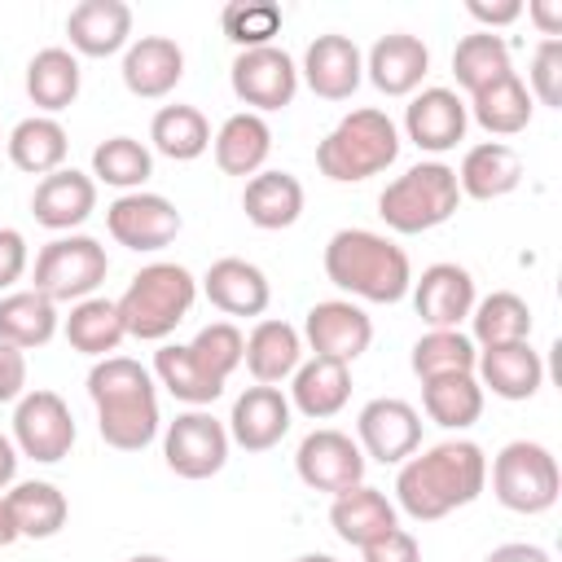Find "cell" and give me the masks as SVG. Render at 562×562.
<instances>
[{
    "instance_id": "bcb514c9",
    "label": "cell",
    "mask_w": 562,
    "mask_h": 562,
    "mask_svg": "<svg viewBox=\"0 0 562 562\" xmlns=\"http://www.w3.org/2000/svg\"><path fill=\"white\" fill-rule=\"evenodd\" d=\"M189 351L198 356V364H202L211 378L228 382L233 369H237L241 356H246V338H241V329H237L233 321H211V325H202V329L193 334Z\"/></svg>"
},
{
    "instance_id": "6f0895ef",
    "label": "cell",
    "mask_w": 562,
    "mask_h": 562,
    "mask_svg": "<svg viewBox=\"0 0 562 562\" xmlns=\"http://www.w3.org/2000/svg\"><path fill=\"white\" fill-rule=\"evenodd\" d=\"M127 562H167L162 553H136V558H127Z\"/></svg>"
},
{
    "instance_id": "60d3db41",
    "label": "cell",
    "mask_w": 562,
    "mask_h": 562,
    "mask_svg": "<svg viewBox=\"0 0 562 562\" xmlns=\"http://www.w3.org/2000/svg\"><path fill=\"white\" fill-rule=\"evenodd\" d=\"M149 140H154V149L162 154V158H171V162H193V158H202L206 149H211V123H206V114L198 110V105H162L158 114H154V123H149Z\"/></svg>"
},
{
    "instance_id": "7bdbcfd3",
    "label": "cell",
    "mask_w": 562,
    "mask_h": 562,
    "mask_svg": "<svg viewBox=\"0 0 562 562\" xmlns=\"http://www.w3.org/2000/svg\"><path fill=\"white\" fill-rule=\"evenodd\" d=\"M474 364H479V347L461 329H426L413 342V373L422 382L448 378V373H474Z\"/></svg>"
},
{
    "instance_id": "277c9868",
    "label": "cell",
    "mask_w": 562,
    "mask_h": 562,
    "mask_svg": "<svg viewBox=\"0 0 562 562\" xmlns=\"http://www.w3.org/2000/svg\"><path fill=\"white\" fill-rule=\"evenodd\" d=\"M395 158H400V127L373 105L342 114L316 145V167L334 184L369 180V176L386 171Z\"/></svg>"
},
{
    "instance_id": "f6af8a7d",
    "label": "cell",
    "mask_w": 562,
    "mask_h": 562,
    "mask_svg": "<svg viewBox=\"0 0 562 562\" xmlns=\"http://www.w3.org/2000/svg\"><path fill=\"white\" fill-rule=\"evenodd\" d=\"M220 26L237 48H268L281 35V9L272 0H233L224 4Z\"/></svg>"
},
{
    "instance_id": "11a10c76",
    "label": "cell",
    "mask_w": 562,
    "mask_h": 562,
    "mask_svg": "<svg viewBox=\"0 0 562 562\" xmlns=\"http://www.w3.org/2000/svg\"><path fill=\"white\" fill-rule=\"evenodd\" d=\"M13 479H18V448H13L9 435H0V492H4Z\"/></svg>"
},
{
    "instance_id": "e0dca14e",
    "label": "cell",
    "mask_w": 562,
    "mask_h": 562,
    "mask_svg": "<svg viewBox=\"0 0 562 562\" xmlns=\"http://www.w3.org/2000/svg\"><path fill=\"white\" fill-rule=\"evenodd\" d=\"M290 422H294L290 395H281V386H259L255 382L233 400L228 439L246 452H268L290 435Z\"/></svg>"
},
{
    "instance_id": "681fc988",
    "label": "cell",
    "mask_w": 562,
    "mask_h": 562,
    "mask_svg": "<svg viewBox=\"0 0 562 562\" xmlns=\"http://www.w3.org/2000/svg\"><path fill=\"white\" fill-rule=\"evenodd\" d=\"M26 395V351L0 342V404H18Z\"/></svg>"
},
{
    "instance_id": "5bb4252c",
    "label": "cell",
    "mask_w": 562,
    "mask_h": 562,
    "mask_svg": "<svg viewBox=\"0 0 562 562\" xmlns=\"http://www.w3.org/2000/svg\"><path fill=\"white\" fill-rule=\"evenodd\" d=\"M294 470L312 492L338 496V492L364 483V452H360V443L351 435L321 426V430L303 435V443L294 452Z\"/></svg>"
},
{
    "instance_id": "1f68e13d",
    "label": "cell",
    "mask_w": 562,
    "mask_h": 562,
    "mask_svg": "<svg viewBox=\"0 0 562 562\" xmlns=\"http://www.w3.org/2000/svg\"><path fill=\"white\" fill-rule=\"evenodd\" d=\"M4 145H9V162H13L18 171H26V176H53V171H61L66 149H70L66 127H61L53 114H31V119H22V123L4 136Z\"/></svg>"
},
{
    "instance_id": "f907efd6",
    "label": "cell",
    "mask_w": 562,
    "mask_h": 562,
    "mask_svg": "<svg viewBox=\"0 0 562 562\" xmlns=\"http://www.w3.org/2000/svg\"><path fill=\"white\" fill-rule=\"evenodd\" d=\"M31 263V250H26V237L18 228H0V290L18 285L22 272Z\"/></svg>"
},
{
    "instance_id": "d4e9b609",
    "label": "cell",
    "mask_w": 562,
    "mask_h": 562,
    "mask_svg": "<svg viewBox=\"0 0 562 562\" xmlns=\"http://www.w3.org/2000/svg\"><path fill=\"white\" fill-rule=\"evenodd\" d=\"M474 378L483 391L501 400H531L544 386V360L531 342H505V347H483Z\"/></svg>"
},
{
    "instance_id": "7dc6e473",
    "label": "cell",
    "mask_w": 562,
    "mask_h": 562,
    "mask_svg": "<svg viewBox=\"0 0 562 562\" xmlns=\"http://www.w3.org/2000/svg\"><path fill=\"white\" fill-rule=\"evenodd\" d=\"M527 92L531 101L558 110L562 105V40H540L531 53V70H527Z\"/></svg>"
},
{
    "instance_id": "816d5d0a",
    "label": "cell",
    "mask_w": 562,
    "mask_h": 562,
    "mask_svg": "<svg viewBox=\"0 0 562 562\" xmlns=\"http://www.w3.org/2000/svg\"><path fill=\"white\" fill-rule=\"evenodd\" d=\"M465 13H470L474 22H483L487 31H496V26H509V22H518V18H522V4H518V0H501V4H487V0H470V4H465Z\"/></svg>"
},
{
    "instance_id": "9f6ffc18",
    "label": "cell",
    "mask_w": 562,
    "mask_h": 562,
    "mask_svg": "<svg viewBox=\"0 0 562 562\" xmlns=\"http://www.w3.org/2000/svg\"><path fill=\"white\" fill-rule=\"evenodd\" d=\"M13 540H22V536H18L13 514H9V501H4V492H0V549H9Z\"/></svg>"
},
{
    "instance_id": "d590c367",
    "label": "cell",
    "mask_w": 562,
    "mask_h": 562,
    "mask_svg": "<svg viewBox=\"0 0 562 562\" xmlns=\"http://www.w3.org/2000/svg\"><path fill=\"white\" fill-rule=\"evenodd\" d=\"M465 110L474 114V123H479L483 132H492V136H518V132L531 123L536 101H531L527 83H522V79H518V70H514V75H505V79L487 83L483 92H474Z\"/></svg>"
},
{
    "instance_id": "836d02e7",
    "label": "cell",
    "mask_w": 562,
    "mask_h": 562,
    "mask_svg": "<svg viewBox=\"0 0 562 562\" xmlns=\"http://www.w3.org/2000/svg\"><path fill=\"white\" fill-rule=\"evenodd\" d=\"M9 501V514H13V527L18 536L26 540H48L66 527L70 518V501L57 483L48 479H26V483H13V492H4Z\"/></svg>"
},
{
    "instance_id": "83f0119b",
    "label": "cell",
    "mask_w": 562,
    "mask_h": 562,
    "mask_svg": "<svg viewBox=\"0 0 562 562\" xmlns=\"http://www.w3.org/2000/svg\"><path fill=\"white\" fill-rule=\"evenodd\" d=\"M347 400H351V364L312 356L290 378V408H299L312 422H325V417L342 413Z\"/></svg>"
},
{
    "instance_id": "5b68a950",
    "label": "cell",
    "mask_w": 562,
    "mask_h": 562,
    "mask_svg": "<svg viewBox=\"0 0 562 562\" xmlns=\"http://www.w3.org/2000/svg\"><path fill=\"white\" fill-rule=\"evenodd\" d=\"M193 299H198L193 272H189L184 263H167V259H162V263H145V268L127 281L123 299H114V303H119V316H123L127 338L162 342V338L189 316Z\"/></svg>"
},
{
    "instance_id": "ffe728a7",
    "label": "cell",
    "mask_w": 562,
    "mask_h": 562,
    "mask_svg": "<svg viewBox=\"0 0 562 562\" xmlns=\"http://www.w3.org/2000/svg\"><path fill=\"white\" fill-rule=\"evenodd\" d=\"M426 70H430V48H426L417 35H408V31L382 35V40L369 48V57H364L369 83H373L378 92H386V97H413V92L422 88Z\"/></svg>"
},
{
    "instance_id": "2e32d148",
    "label": "cell",
    "mask_w": 562,
    "mask_h": 562,
    "mask_svg": "<svg viewBox=\"0 0 562 562\" xmlns=\"http://www.w3.org/2000/svg\"><path fill=\"white\" fill-rule=\"evenodd\" d=\"M465 127H470V110H465V101L452 88H439V83L435 88H422L404 105V132L426 154L457 149L465 140Z\"/></svg>"
},
{
    "instance_id": "e575fe53",
    "label": "cell",
    "mask_w": 562,
    "mask_h": 562,
    "mask_svg": "<svg viewBox=\"0 0 562 562\" xmlns=\"http://www.w3.org/2000/svg\"><path fill=\"white\" fill-rule=\"evenodd\" d=\"M79 57L70 48H40L31 61H26V97L44 110V114H57L66 105H75L79 97Z\"/></svg>"
},
{
    "instance_id": "7a4b0ae2",
    "label": "cell",
    "mask_w": 562,
    "mask_h": 562,
    "mask_svg": "<svg viewBox=\"0 0 562 562\" xmlns=\"http://www.w3.org/2000/svg\"><path fill=\"white\" fill-rule=\"evenodd\" d=\"M88 395L97 404V430L119 452H140L154 443L158 417V382L132 356H105L88 373Z\"/></svg>"
},
{
    "instance_id": "f546056e",
    "label": "cell",
    "mask_w": 562,
    "mask_h": 562,
    "mask_svg": "<svg viewBox=\"0 0 562 562\" xmlns=\"http://www.w3.org/2000/svg\"><path fill=\"white\" fill-rule=\"evenodd\" d=\"M211 145H215V167L224 176H259L272 154V127L263 123V114L241 110L220 123Z\"/></svg>"
},
{
    "instance_id": "d6a6232c",
    "label": "cell",
    "mask_w": 562,
    "mask_h": 562,
    "mask_svg": "<svg viewBox=\"0 0 562 562\" xmlns=\"http://www.w3.org/2000/svg\"><path fill=\"white\" fill-rule=\"evenodd\" d=\"M61 334H66V342H70L75 351H83V356H92V360L114 356L119 342L127 338L123 316H119V303H114V299H101V294L70 303V316L61 321Z\"/></svg>"
},
{
    "instance_id": "b9f144b4",
    "label": "cell",
    "mask_w": 562,
    "mask_h": 562,
    "mask_svg": "<svg viewBox=\"0 0 562 562\" xmlns=\"http://www.w3.org/2000/svg\"><path fill=\"white\" fill-rule=\"evenodd\" d=\"M470 329L479 347H505V342H527L531 338V307L514 290H492L487 299H474Z\"/></svg>"
},
{
    "instance_id": "8992f818",
    "label": "cell",
    "mask_w": 562,
    "mask_h": 562,
    "mask_svg": "<svg viewBox=\"0 0 562 562\" xmlns=\"http://www.w3.org/2000/svg\"><path fill=\"white\" fill-rule=\"evenodd\" d=\"M457 206H461V189L448 162H417L378 193V215L386 220V228L404 237L448 224Z\"/></svg>"
},
{
    "instance_id": "f35d334b",
    "label": "cell",
    "mask_w": 562,
    "mask_h": 562,
    "mask_svg": "<svg viewBox=\"0 0 562 562\" xmlns=\"http://www.w3.org/2000/svg\"><path fill=\"white\" fill-rule=\"evenodd\" d=\"M57 303H48L35 290H9L0 299V342H13L22 351L53 342L57 334Z\"/></svg>"
},
{
    "instance_id": "8fae6325",
    "label": "cell",
    "mask_w": 562,
    "mask_h": 562,
    "mask_svg": "<svg viewBox=\"0 0 562 562\" xmlns=\"http://www.w3.org/2000/svg\"><path fill=\"white\" fill-rule=\"evenodd\" d=\"M180 224H184V220H180L176 202L162 198V193H145V189L119 193V198L105 206V228H110V237H114L119 246L136 250V255H149V250L171 246L176 233H180Z\"/></svg>"
},
{
    "instance_id": "91938a15",
    "label": "cell",
    "mask_w": 562,
    "mask_h": 562,
    "mask_svg": "<svg viewBox=\"0 0 562 562\" xmlns=\"http://www.w3.org/2000/svg\"><path fill=\"white\" fill-rule=\"evenodd\" d=\"M0 140H4V136H0Z\"/></svg>"
},
{
    "instance_id": "9c48e42d",
    "label": "cell",
    "mask_w": 562,
    "mask_h": 562,
    "mask_svg": "<svg viewBox=\"0 0 562 562\" xmlns=\"http://www.w3.org/2000/svg\"><path fill=\"white\" fill-rule=\"evenodd\" d=\"M13 448L31 461H61L75 448V417L57 391H26L13 404Z\"/></svg>"
},
{
    "instance_id": "4dcf8cb0",
    "label": "cell",
    "mask_w": 562,
    "mask_h": 562,
    "mask_svg": "<svg viewBox=\"0 0 562 562\" xmlns=\"http://www.w3.org/2000/svg\"><path fill=\"white\" fill-rule=\"evenodd\" d=\"M241 211L263 233L290 228L303 215V184H299V176H290V171H259V176H250L246 189H241Z\"/></svg>"
},
{
    "instance_id": "ab89813d",
    "label": "cell",
    "mask_w": 562,
    "mask_h": 562,
    "mask_svg": "<svg viewBox=\"0 0 562 562\" xmlns=\"http://www.w3.org/2000/svg\"><path fill=\"white\" fill-rule=\"evenodd\" d=\"M452 75L457 83L474 97L483 92L487 83L514 75V57H509V44L496 35V31H474V35H461L457 48H452Z\"/></svg>"
},
{
    "instance_id": "9a60e30c",
    "label": "cell",
    "mask_w": 562,
    "mask_h": 562,
    "mask_svg": "<svg viewBox=\"0 0 562 562\" xmlns=\"http://www.w3.org/2000/svg\"><path fill=\"white\" fill-rule=\"evenodd\" d=\"M303 338L312 347V356H325V360H338V364H351L369 351L373 342V321L360 303L351 299H325V303H312L307 316H303Z\"/></svg>"
},
{
    "instance_id": "f5cc1de1",
    "label": "cell",
    "mask_w": 562,
    "mask_h": 562,
    "mask_svg": "<svg viewBox=\"0 0 562 562\" xmlns=\"http://www.w3.org/2000/svg\"><path fill=\"white\" fill-rule=\"evenodd\" d=\"M527 18L540 26L544 40H558L562 35V4L558 0H531L527 4Z\"/></svg>"
},
{
    "instance_id": "c3c4849f",
    "label": "cell",
    "mask_w": 562,
    "mask_h": 562,
    "mask_svg": "<svg viewBox=\"0 0 562 562\" xmlns=\"http://www.w3.org/2000/svg\"><path fill=\"white\" fill-rule=\"evenodd\" d=\"M360 553H364V562H422V544H417V536L404 531V527H391L386 536H378V540L364 544Z\"/></svg>"
},
{
    "instance_id": "680465c9",
    "label": "cell",
    "mask_w": 562,
    "mask_h": 562,
    "mask_svg": "<svg viewBox=\"0 0 562 562\" xmlns=\"http://www.w3.org/2000/svg\"><path fill=\"white\" fill-rule=\"evenodd\" d=\"M299 562H334V558H329V553H303Z\"/></svg>"
},
{
    "instance_id": "ee69618b",
    "label": "cell",
    "mask_w": 562,
    "mask_h": 562,
    "mask_svg": "<svg viewBox=\"0 0 562 562\" xmlns=\"http://www.w3.org/2000/svg\"><path fill=\"white\" fill-rule=\"evenodd\" d=\"M92 176L123 193H136L154 176V154L136 136H110L92 149Z\"/></svg>"
},
{
    "instance_id": "db71d44e",
    "label": "cell",
    "mask_w": 562,
    "mask_h": 562,
    "mask_svg": "<svg viewBox=\"0 0 562 562\" xmlns=\"http://www.w3.org/2000/svg\"><path fill=\"white\" fill-rule=\"evenodd\" d=\"M487 562H553V558H549V549H540V544L509 540V544H496V549L487 553Z\"/></svg>"
},
{
    "instance_id": "ba28073f",
    "label": "cell",
    "mask_w": 562,
    "mask_h": 562,
    "mask_svg": "<svg viewBox=\"0 0 562 562\" xmlns=\"http://www.w3.org/2000/svg\"><path fill=\"white\" fill-rule=\"evenodd\" d=\"M110 272V255L97 237L70 233V237H53L40 255H35V294H44L48 303H79L92 299L97 285Z\"/></svg>"
},
{
    "instance_id": "52a82bcc",
    "label": "cell",
    "mask_w": 562,
    "mask_h": 562,
    "mask_svg": "<svg viewBox=\"0 0 562 562\" xmlns=\"http://www.w3.org/2000/svg\"><path fill=\"white\" fill-rule=\"evenodd\" d=\"M492 492L514 514H544L558 505V457L536 439H514L492 457Z\"/></svg>"
},
{
    "instance_id": "6da1fadb",
    "label": "cell",
    "mask_w": 562,
    "mask_h": 562,
    "mask_svg": "<svg viewBox=\"0 0 562 562\" xmlns=\"http://www.w3.org/2000/svg\"><path fill=\"white\" fill-rule=\"evenodd\" d=\"M487 487V457L474 439H443L426 452H413L395 474V501L408 518L435 522Z\"/></svg>"
},
{
    "instance_id": "d6986e66",
    "label": "cell",
    "mask_w": 562,
    "mask_h": 562,
    "mask_svg": "<svg viewBox=\"0 0 562 562\" xmlns=\"http://www.w3.org/2000/svg\"><path fill=\"white\" fill-rule=\"evenodd\" d=\"M413 307L430 329H457L474 312V277L461 263H430L413 281Z\"/></svg>"
},
{
    "instance_id": "ac0fdd59",
    "label": "cell",
    "mask_w": 562,
    "mask_h": 562,
    "mask_svg": "<svg viewBox=\"0 0 562 562\" xmlns=\"http://www.w3.org/2000/svg\"><path fill=\"white\" fill-rule=\"evenodd\" d=\"M299 75L307 79V88H312L321 101H347V97L360 88V79H364V53L356 48L351 35L329 31V35H316V40L307 44Z\"/></svg>"
},
{
    "instance_id": "44dd1931",
    "label": "cell",
    "mask_w": 562,
    "mask_h": 562,
    "mask_svg": "<svg viewBox=\"0 0 562 562\" xmlns=\"http://www.w3.org/2000/svg\"><path fill=\"white\" fill-rule=\"evenodd\" d=\"M66 35L79 57H114L132 44V9L123 0H79L66 13Z\"/></svg>"
},
{
    "instance_id": "30bf717a",
    "label": "cell",
    "mask_w": 562,
    "mask_h": 562,
    "mask_svg": "<svg viewBox=\"0 0 562 562\" xmlns=\"http://www.w3.org/2000/svg\"><path fill=\"white\" fill-rule=\"evenodd\" d=\"M228 443H233V439H228V426H224L220 417H211L206 408H189V413H180V417L167 426V435H162V457H167L171 474L198 483V479H211V474L224 470Z\"/></svg>"
},
{
    "instance_id": "8d00e7d4",
    "label": "cell",
    "mask_w": 562,
    "mask_h": 562,
    "mask_svg": "<svg viewBox=\"0 0 562 562\" xmlns=\"http://www.w3.org/2000/svg\"><path fill=\"white\" fill-rule=\"evenodd\" d=\"M154 382L167 386V391H171L180 404H189V408H202V404H211V400L224 395V382L211 378V373L198 364V356L189 351V342H162V347L154 351Z\"/></svg>"
},
{
    "instance_id": "484cf974",
    "label": "cell",
    "mask_w": 562,
    "mask_h": 562,
    "mask_svg": "<svg viewBox=\"0 0 562 562\" xmlns=\"http://www.w3.org/2000/svg\"><path fill=\"white\" fill-rule=\"evenodd\" d=\"M522 184V158L514 145L505 140H483V145H470L465 158H461V171H457V189L461 198H474V202H492V198H505Z\"/></svg>"
},
{
    "instance_id": "603a6c76",
    "label": "cell",
    "mask_w": 562,
    "mask_h": 562,
    "mask_svg": "<svg viewBox=\"0 0 562 562\" xmlns=\"http://www.w3.org/2000/svg\"><path fill=\"white\" fill-rule=\"evenodd\" d=\"M97 211V180L75 171V167H61L53 176H44L31 193V215L35 224L53 228V233H70L79 228L88 215Z\"/></svg>"
},
{
    "instance_id": "3957f363",
    "label": "cell",
    "mask_w": 562,
    "mask_h": 562,
    "mask_svg": "<svg viewBox=\"0 0 562 562\" xmlns=\"http://www.w3.org/2000/svg\"><path fill=\"white\" fill-rule=\"evenodd\" d=\"M325 277L364 303H400L413 290V263L404 246L373 228H338L325 241Z\"/></svg>"
},
{
    "instance_id": "7c38bea8",
    "label": "cell",
    "mask_w": 562,
    "mask_h": 562,
    "mask_svg": "<svg viewBox=\"0 0 562 562\" xmlns=\"http://www.w3.org/2000/svg\"><path fill=\"white\" fill-rule=\"evenodd\" d=\"M356 443H360L364 461L373 457L382 465H404L422 443V413L408 400L378 395L356 417Z\"/></svg>"
},
{
    "instance_id": "7402d4cb",
    "label": "cell",
    "mask_w": 562,
    "mask_h": 562,
    "mask_svg": "<svg viewBox=\"0 0 562 562\" xmlns=\"http://www.w3.org/2000/svg\"><path fill=\"white\" fill-rule=\"evenodd\" d=\"M184 79V48L171 35H140L123 53V83L132 97L158 101Z\"/></svg>"
},
{
    "instance_id": "4fadbf2b",
    "label": "cell",
    "mask_w": 562,
    "mask_h": 562,
    "mask_svg": "<svg viewBox=\"0 0 562 562\" xmlns=\"http://www.w3.org/2000/svg\"><path fill=\"white\" fill-rule=\"evenodd\" d=\"M233 92L241 105H250V114L263 110H285L299 92V66L285 48L268 44V48H241L233 57Z\"/></svg>"
},
{
    "instance_id": "4316f807",
    "label": "cell",
    "mask_w": 562,
    "mask_h": 562,
    "mask_svg": "<svg viewBox=\"0 0 562 562\" xmlns=\"http://www.w3.org/2000/svg\"><path fill=\"white\" fill-rule=\"evenodd\" d=\"M241 364L250 369V378L259 386H277L285 378H294V369L303 364V334L290 325V321H259L250 334H246V356Z\"/></svg>"
},
{
    "instance_id": "cb8c5ba5",
    "label": "cell",
    "mask_w": 562,
    "mask_h": 562,
    "mask_svg": "<svg viewBox=\"0 0 562 562\" xmlns=\"http://www.w3.org/2000/svg\"><path fill=\"white\" fill-rule=\"evenodd\" d=\"M202 294L211 299V307H220L224 316H263L272 303V285L263 277L259 263L250 259H215L202 277Z\"/></svg>"
},
{
    "instance_id": "f1b7e54d",
    "label": "cell",
    "mask_w": 562,
    "mask_h": 562,
    "mask_svg": "<svg viewBox=\"0 0 562 562\" xmlns=\"http://www.w3.org/2000/svg\"><path fill=\"white\" fill-rule=\"evenodd\" d=\"M329 527H334V536H338L342 544L364 549V544H373L378 536H386L391 527H400V518H395V505H391L378 487L356 483V487H347V492L334 496V505H329Z\"/></svg>"
},
{
    "instance_id": "74e56055",
    "label": "cell",
    "mask_w": 562,
    "mask_h": 562,
    "mask_svg": "<svg viewBox=\"0 0 562 562\" xmlns=\"http://www.w3.org/2000/svg\"><path fill=\"white\" fill-rule=\"evenodd\" d=\"M422 408L443 430H465L483 417V386L474 373H448L422 382Z\"/></svg>"
}]
</instances>
